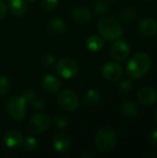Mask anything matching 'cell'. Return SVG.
<instances>
[{
  "label": "cell",
  "instance_id": "6da1fadb",
  "mask_svg": "<svg viewBox=\"0 0 157 158\" xmlns=\"http://www.w3.org/2000/svg\"><path fill=\"white\" fill-rule=\"evenodd\" d=\"M151 68V59L145 53L135 54L128 62L126 72L131 79H140L146 75Z\"/></svg>",
  "mask_w": 157,
  "mask_h": 158
},
{
  "label": "cell",
  "instance_id": "7a4b0ae2",
  "mask_svg": "<svg viewBox=\"0 0 157 158\" xmlns=\"http://www.w3.org/2000/svg\"><path fill=\"white\" fill-rule=\"evenodd\" d=\"M98 31L102 37L107 41H115L123 34L119 22L111 17H105L100 19L98 23Z\"/></svg>",
  "mask_w": 157,
  "mask_h": 158
},
{
  "label": "cell",
  "instance_id": "3957f363",
  "mask_svg": "<svg viewBox=\"0 0 157 158\" xmlns=\"http://www.w3.org/2000/svg\"><path fill=\"white\" fill-rule=\"evenodd\" d=\"M116 142H117V134L115 131L108 126H105L101 128L97 132L94 140L96 148L102 153L109 152L115 146Z\"/></svg>",
  "mask_w": 157,
  "mask_h": 158
},
{
  "label": "cell",
  "instance_id": "277c9868",
  "mask_svg": "<svg viewBox=\"0 0 157 158\" xmlns=\"http://www.w3.org/2000/svg\"><path fill=\"white\" fill-rule=\"evenodd\" d=\"M27 102L22 96H15L9 99L6 104V110L11 118L16 121H21L26 116Z\"/></svg>",
  "mask_w": 157,
  "mask_h": 158
},
{
  "label": "cell",
  "instance_id": "5b68a950",
  "mask_svg": "<svg viewBox=\"0 0 157 158\" xmlns=\"http://www.w3.org/2000/svg\"><path fill=\"white\" fill-rule=\"evenodd\" d=\"M57 74L64 79H71L79 72V66L77 62L69 57L60 59L56 64Z\"/></svg>",
  "mask_w": 157,
  "mask_h": 158
},
{
  "label": "cell",
  "instance_id": "8992f818",
  "mask_svg": "<svg viewBox=\"0 0 157 158\" xmlns=\"http://www.w3.org/2000/svg\"><path fill=\"white\" fill-rule=\"evenodd\" d=\"M59 106L68 112H73L80 106V100L78 95L70 90H65L61 92L57 99Z\"/></svg>",
  "mask_w": 157,
  "mask_h": 158
},
{
  "label": "cell",
  "instance_id": "52a82bcc",
  "mask_svg": "<svg viewBox=\"0 0 157 158\" xmlns=\"http://www.w3.org/2000/svg\"><path fill=\"white\" fill-rule=\"evenodd\" d=\"M51 125V118L44 114H37L32 116L27 124L28 130L34 134H41L47 131Z\"/></svg>",
  "mask_w": 157,
  "mask_h": 158
},
{
  "label": "cell",
  "instance_id": "ba28073f",
  "mask_svg": "<svg viewBox=\"0 0 157 158\" xmlns=\"http://www.w3.org/2000/svg\"><path fill=\"white\" fill-rule=\"evenodd\" d=\"M130 52V44L124 41V40H116L111 48H110V53L112 57L116 60V61H124L128 58Z\"/></svg>",
  "mask_w": 157,
  "mask_h": 158
},
{
  "label": "cell",
  "instance_id": "9c48e42d",
  "mask_svg": "<svg viewBox=\"0 0 157 158\" xmlns=\"http://www.w3.org/2000/svg\"><path fill=\"white\" fill-rule=\"evenodd\" d=\"M23 140L22 133L16 129L7 131L3 137V143L8 149H16L19 147L22 144Z\"/></svg>",
  "mask_w": 157,
  "mask_h": 158
},
{
  "label": "cell",
  "instance_id": "30bf717a",
  "mask_svg": "<svg viewBox=\"0 0 157 158\" xmlns=\"http://www.w3.org/2000/svg\"><path fill=\"white\" fill-rule=\"evenodd\" d=\"M101 72H102V75L104 76V78H105L106 80L111 81L119 80L123 74L122 68L118 63H115V62L105 63L102 67Z\"/></svg>",
  "mask_w": 157,
  "mask_h": 158
},
{
  "label": "cell",
  "instance_id": "8fae6325",
  "mask_svg": "<svg viewBox=\"0 0 157 158\" xmlns=\"http://www.w3.org/2000/svg\"><path fill=\"white\" fill-rule=\"evenodd\" d=\"M43 88L50 94H57L61 89V81L59 79L52 74H46L42 81Z\"/></svg>",
  "mask_w": 157,
  "mask_h": 158
},
{
  "label": "cell",
  "instance_id": "7c38bea8",
  "mask_svg": "<svg viewBox=\"0 0 157 158\" xmlns=\"http://www.w3.org/2000/svg\"><path fill=\"white\" fill-rule=\"evenodd\" d=\"M137 97L140 103L145 106L155 105L157 101L156 91L151 87H143L137 93Z\"/></svg>",
  "mask_w": 157,
  "mask_h": 158
},
{
  "label": "cell",
  "instance_id": "4fadbf2b",
  "mask_svg": "<svg viewBox=\"0 0 157 158\" xmlns=\"http://www.w3.org/2000/svg\"><path fill=\"white\" fill-rule=\"evenodd\" d=\"M71 145L70 137L65 133H57L53 139V147L58 153L66 152Z\"/></svg>",
  "mask_w": 157,
  "mask_h": 158
},
{
  "label": "cell",
  "instance_id": "5bb4252c",
  "mask_svg": "<svg viewBox=\"0 0 157 158\" xmlns=\"http://www.w3.org/2000/svg\"><path fill=\"white\" fill-rule=\"evenodd\" d=\"M139 31L144 36L151 37L157 32V22L150 18L142 19L139 23Z\"/></svg>",
  "mask_w": 157,
  "mask_h": 158
},
{
  "label": "cell",
  "instance_id": "9a60e30c",
  "mask_svg": "<svg viewBox=\"0 0 157 158\" xmlns=\"http://www.w3.org/2000/svg\"><path fill=\"white\" fill-rule=\"evenodd\" d=\"M8 11L15 17H22L28 10V6L24 0H8Z\"/></svg>",
  "mask_w": 157,
  "mask_h": 158
},
{
  "label": "cell",
  "instance_id": "2e32d148",
  "mask_svg": "<svg viewBox=\"0 0 157 158\" xmlns=\"http://www.w3.org/2000/svg\"><path fill=\"white\" fill-rule=\"evenodd\" d=\"M72 17L74 20L79 24H86L92 19V13L89 8L85 6H79L73 9Z\"/></svg>",
  "mask_w": 157,
  "mask_h": 158
},
{
  "label": "cell",
  "instance_id": "e0dca14e",
  "mask_svg": "<svg viewBox=\"0 0 157 158\" xmlns=\"http://www.w3.org/2000/svg\"><path fill=\"white\" fill-rule=\"evenodd\" d=\"M101 94L98 90L96 89H90L86 92L83 96L82 104L86 107H93L100 102Z\"/></svg>",
  "mask_w": 157,
  "mask_h": 158
},
{
  "label": "cell",
  "instance_id": "ac0fdd59",
  "mask_svg": "<svg viewBox=\"0 0 157 158\" xmlns=\"http://www.w3.org/2000/svg\"><path fill=\"white\" fill-rule=\"evenodd\" d=\"M48 30L55 34H62L66 31V23L63 19L59 18H54L50 19L47 23Z\"/></svg>",
  "mask_w": 157,
  "mask_h": 158
},
{
  "label": "cell",
  "instance_id": "d6986e66",
  "mask_svg": "<svg viewBox=\"0 0 157 158\" xmlns=\"http://www.w3.org/2000/svg\"><path fill=\"white\" fill-rule=\"evenodd\" d=\"M104 45L103 39L97 35H92L86 40V47L91 52H99L104 48Z\"/></svg>",
  "mask_w": 157,
  "mask_h": 158
},
{
  "label": "cell",
  "instance_id": "ffe728a7",
  "mask_svg": "<svg viewBox=\"0 0 157 158\" xmlns=\"http://www.w3.org/2000/svg\"><path fill=\"white\" fill-rule=\"evenodd\" d=\"M121 113L127 118H134L138 115V107L131 101H124L121 105Z\"/></svg>",
  "mask_w": 157,
  "mask_h": 158
},
{
  "label": "cell",
  "instance_id": "44dd1931",
  "mask_svg": "<svg viewBox=\"0 0 157 158\" xmlns=\"http://www.w3.org/2000/svg\"><path fill=\"white\" fill-rule=\"evenodd\" d=\"M137 17V11L132 6H126L121 9L118 14V18L122 21H130L135 19Z\"/></svg>",
  "mask_w": 157,
  "mask_h": 158
},
{
  "label": "cell",
  "instance_id": "7402d4cb",
  "mask_svg": "<svg viewBox=\"0 0 157 158\" xmlns=\"http://www.w3.org/2000/svg\"><path fill=\"white\" fill-rule=\"evenodd\" d=\"M109 10V4L106 0H96L94 4V12L99 15L103 16L107 13Z\"/></svg>",
  "mask_w": 157,
  "mask_h": 158
},
{
  "label": "cell",
  "instance_id": "603a6c76",
  "mask_svg": "<svg viewBox=\"0 0 157 158\" xmlns=\"http://www.w3.org/2000/svg\"><path fill=\"white\" fill-rule=\"evenodd\" d=\"M23 147L28 152H34L38 147V140L34 137H27L23 140Z\"/></svg>",
  "mask_w": 157,
  "mask_h": 158
},
{
  "label": "cell",
  "instance_id": "cb8c5ba5",
  "mask_svg": "<svg viewBox=\"0 0 157 158\" xmlns=\"http://www.w3.org/2000/svg\"><path fill=\"white\" fill-rule=\"evenodd\" d=\"M54 123L56 124V126L60 129V130H64L68 127V118L67 116L64 115H58L56 116L54 118Z\"/></svg>",
  "mask_w": 157,
  "mask_h": 158
},
{
  "label": "cell",
  "instance_id": "d4e9b609",
  "mask_svg": "<svg viewBox=\"0 0 157 158\" xmlns=\"http://www.w3.org/2000/svg\"><path fill=\"white\" fill-rule=\"evenodd\" d=\"M30 104H31V106L34 109H43L45 106L46 102H45L44 97H43L42 95L36 94L34 96V98L31 101Z\"/></svg>",
  "mask_w": 157,
  "mask_h": 158
},
{
  "label": "cell",
  "instance_id": "484cf974",
  "mask_svg": "<svg viewBox=\"0 0 157 158\" xmlns=\"http://www.w3.org/2000/svg\"><path fill=\"white\" fill-rule=\"evenodd\" d=\"M9 89H10L9 80L4 75H0V95L6 94Z\"/></svg>",
  "mask_w": 157,
  "mask_h": 158
},
{
  "label": "cell",
  "instance_id": "4316f807",
  "mask_svg": "<svg viewBox=\"0 0 157 158\" xmlns=\"http://www.w3.org/2000/svg\"><path fill=\"white\" fill-rule=\"evenodd\" d=\"M42 63H43V66H45L47 68H52L56 64V58L52 54H46V55L43 56Z\"/></svg>",
  "mask_w": 157,
  "mask_h": 158
},
{
  "label": "cell",
  "instance_id": "83f0119b",
  "mask_svg": "<svg viewBox=\"0 0 157 158\" xmlns=\"http://www.w3.org/2000/svg\"><path fill=\"white\" fill-rule=\"evenodd\" d=\"M118 90L122 94H129L132 90V82L130 80H124L118 84Z\"/></svg>",
  "mask_w": 157,
  "mask_h": 158
},
{
  "label": "cell",
  "instance_id": "f1b7e54d",
  "mask_svg": "<svg viewBox=\"0 0 157 158\" xmlns=\"http://www.w3.org/2000/svg\"><path fill=\"white\" fill-rule=\"evenodd\" d=\"M41 2H42V6L44 10L51 11L56 7L59 0H41Z\"/></svg>",
  "mask_w": 157,
  "mask_h": 158
},
{
  "label": "cell",
  "instance_id": "f546056e",
  "mask_svg": "<svg viewBox=\"0 0 157 158\" xmlns=\"http://www.w3.org/2000/svg\"><path fill=\"white\" fill-rule=\"evenodd\" d=\"M35 95H36L35 92L31 89H26L22 94V97L25 99L27 103H31V101L34 98Z\"/></svg>",
  "mask_w": 157,
  "mask_h": 158
},
{
  "label": "cell",
  "instance_id": "4dcf8cb0",
  "mask_svg": "<svg viewBox=\"0 0 157 158\" xmlns=\"http://www.w3.org/2000/svg\"><path fill=\"white\" fill-rule=\"evenodd\" d=\"M149 141L152 145L157 146V129H154L150 135H149Z\"/></svg>",
  "mask_w": 157,
  "mask_h": 158
},
{
  "label": "cell",
  "instance_id": "1f68e13d",
  "mask_svg": "<svg viewBox=\"0 0 157 158\" xmlns=\"http://www.w3.org/2000/svg\"><path fill=\"white\" fill-rule=\"evenodd\" d=\"M6 6L2 0H0V19H2L6 16Z\"/></svg>",
  "mask_w": 157,
  "mask_h": 158
},
{
  "label": "cell",
  "instance_id": "d6a6232c",
  "mask_svg": "<svg viewBox=\"0 0 157 158\" xmlns=\"http://www.w3.org/2000/svg\"><path fill=\"white\" fill-rule=\"evenodd\" d=\"M92 156H93V151L92 150H86L83 154H81V157H83V158H90L92 157Z\"/></svg>",
  "mask_w": 157,
  "mask_h": 158
},
{
  "label": "cell",
  "instance_id": "836d02e7",
  "mask_svg": "<svg viewBox=\"0 0 157 158\" xmlns=\"http://www.w3.org/2000/svg\"><path fill=\"white\" fill-rule=\"evenodd\" d=\"M155 121L157 122V107L156 109H155Z\"/></svg>",
  "mask_w": 157,
  "mask_h": 158
},
{
  "label": "cell",
  "instance_id": "e575fe53",
  "mask_svg": "<svg viewBox=\"0 0 157 158\" xmlns=\"http://www.w3.org/2000/svg\"><path fill=\"white\" fill-rule=\"evenodd\" d=\"M27 2H34V1H36V0H26Z\"/></svg>",
  "mask_w": 157,
  "mask_h": 158
},
{
  "label": "cell",
  "instance_id": "d590c367",
  "mask_svg": "<svg viewBox=\"0 0 157 158\" xmlns=\"http://www.w3.org/2000/svg\"><path fill=\"white\" fill-rule=\"evenodd\" d=\"M145 1H150V0H145Z\"/></svg>",
  "mask_w": 157,
  "mask_h": 158
}]
</instances>
